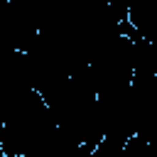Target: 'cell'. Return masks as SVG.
I'll return each mask as SVG.
<instances>
[{
	"label": "cell",
	"mask_w": 157,
	"mask_h": 157,
	"mask_svg": "<svg viewBox=\"0 0 157 157\" xmlns=\"http://www.w3.org/2000/svg\"><path fill=\"white\" fill-rule=\"evenodd\" d=\"M0 157H5V150H2V145H0Z\"/></svg>",
	"instance_id": "obj_1"
}]
</instances>
